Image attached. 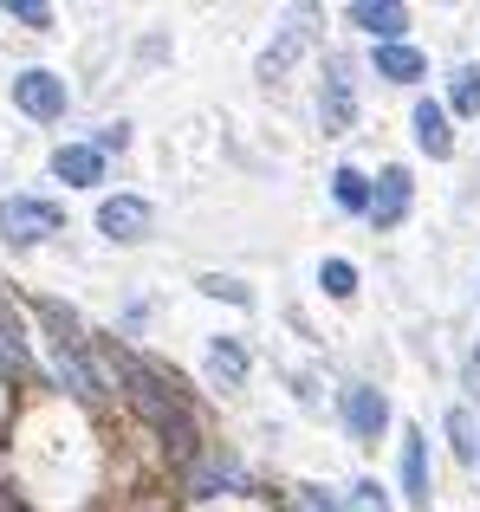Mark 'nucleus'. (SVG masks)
Wrapping results in <instances>:
<instances>
[{"label":"nucleus","instance_id":"nucleus-1","mask_svg":"<svg viewBox=\"0 0 480 512\" xmlns=\"http://www.w3.org/2000/svg\"><path fill=\"white\" fill-rule=\"evenodd\" d=\"M117 376H124L130 409H137L176 454H195V422H189V402L176 396V383H163V376H156L150 363H137V357H117Z\"/></svg>","mask_w":480,"mask_h":512},{"label":"nucleus","instance_id":"nucleus-2","mask_svg":"<svg viewBox=\"0 0 480 512\" xmlns=\"http://www.w3.org/2000/svg\"><path fill=\"white\" fill-rule=\"evenodd\" d=\"M46 325H52V370H59V383L72 389L78 402H98L104 389H98V376H91V363L78 357V325L59 312V305H46Z\"/></svg>","mask_w":480,"mask_h":512},{"label":"nucleus","instance_id":"nucleus-3","mask_svg":"<svg viewBox=\"0 0 480 512\" xmlns=\"http://www.w3.org/2000/svg\"><path fill=\"white\" fill-rule=\"evenodd\" d=\"M59 221H65V214L52 208V201H39V195L0 201V240H7V247H39V240L59 234Z\"/></svg>","mask_w":480,"mask_h":512},{"label":"nucleus","instance_id":"nucleus-4","mask_svg":"<svg viewBox=\"0 0 480 512\" xmlns=\"http://www.w3.org/2000/svg\"><path fill=\"white\" fill-rule=\"evenodd\" d=\"M318 117H325V137H344V130L357 124V85H351V59H344V52H331V59H325Z\"/></svg>","mask_w":480,"mask_h":512},{"label":"nucleus","instance_id":"nucleus-5","mask_svg":"<svg viewBox=\"0 0 480 512\" xmlns=\"http://www.w3.org/2000/svg\"><path fill=\"white\" fill-rule=\"evenodd\" d=\"M13 104H20L26 117H39V124H52V117H65V78L20 72V78H13Z\"/></svg>","mask_w":480,"mask_h":512},{"label":"nucleus","instance_id":"nucleus-6","mask_svg":"<svg viewBox=\"0 0 480 512\" xmlns=\"http://www.w3.org/2000/svg\"><path fill=\"white\" fill-rule=\"evenodd\" d=\"M344 422H351L357 441H377L383 428H390V396H383V389H370V383L344 389Z\"/></svg>","mask_w":480,"mask_h":512},{"label":"nucleus","instance_id":"nucleus-7","mask_svg":"<svg viewBox=\"0 0 480 512\" xmlns=\"http://www.w3.org/2000/svg\"><path fill=\"white\" fill-rule=\"evenodd\" d=\"M189 493H202V500H215V493H247V467L234 461V454H202L189 474Z\"/></svg>","mask_w":480,"mask_h":512},{"label":"nucleus","instance_id":"nucleus-8","mask_svg":"<svg viewBox=\"0 0 480 512\" xmlns=\"http://www.w3.org/2000/svg\"><path fill=\"white\" fill-rule=\"evenodd\" d=\"M150 221H156L150 201H137V195H111V201L98 208V227H104L111 240H143V234H150Z\"/></svg>","mask_w":480,"mask_h":512},{"label":"nucleus","instance_id":"nucleus-9","mask_svg":"<svg viewBox=\"0 0 480 512\" xmlns=\"http://www.w3.org/2000/svg\"><path fill=\"white\" fill-rule=\"evenodd\" d=\"M52 175L72 182V188H91L104 175V150L98 143H59V150H52Z\"/></svg>","mask_w":480,"mask_h":512},{"label":"nucleus","instance_id":"nucleus-10","mask_svg":"<svg viewBox=\"0 0 480 512\" xmlns=\"http://www.w3.org/2000/svg\"><path fill=\"white\" fill-rule=\"evenodd\" d=\"M409 124H416L422 156H435V163H442V156H455V130H448V111H442L435 98H422L416 111H409Z\"/></svg>","mask_w":480,"mask_h":512},{"label":"nucleus","instance_id":"nucleus-11","mask_svg":"<svg viewBox=\"0 0 480 512\" xmlns=\"http://www.w3.org/2000/svg\"><path fill=\"white\" fill-rule=\"evenodd\" d=\"M409 195H416L409 169H383V182H377V201H370V227H396V221L409 214Z\"/></svg>","mask_w":480,"mask_h":512},{"label":"nucleus","instance_id":"nucleus-12","mask_svg":"<svg viewBox=\"0 0 480 512\" xmlns=\"http://www.w3.org/2000/svg\"><path fill=\"white\" fill-rule=\"evenodd\" d=\"M351 20L364 26V33H377V39H403V26H409V13L396 7V0H351Z\"/></svg>","mask_w":480,"mask_h":512},{"label":"nucleus","instance_id":"nucleus-13","mask_svg":"<svg viewBox=\"0 0 480 512\" xmlns=\"http://www.w3.org/2000/svg\"><path fill=\"white\" fill-rule=\"evenodd\" d=\"M403 493L429 512V435H409V448H403Z\"/></svg>","mask_w":480,"mask_h":512},{"label":"nucleus","instance_id":"nucleus-14","mask_svg":"<svg viewBox=\"0 0 480 512\" xmlns=\"http://www.w3.org/2000/svg\"><path fill=\"white\" fill-rule=\"evenodd\" d=\"M208 376L228 383V389L247 383V350H240V338H215V344H208Z\"/></svg>","mask_w":480,"mask_h":512},{"label":"nucleus","instance_id":"nucleus-15","mask_svg":"<svg viewBox=\"0 0 480 512\" xmlns=\"http://www.w3.org/2000/svg\"><path fill=\"white\" fill-rule=\"evenodd\" d=\"M422 72H429V65H422V52H409V46H383V52H377V78H396V85H416Z\"/></svg>","mask_w":480,"mask_h":512},{"label":"nucleus","instance_id":"nucleus-16","mask_svg":"<svg viewBox=\"0 0 480 512\" xmlns=\"http://www.w3.org/2000/svg\"><path fill=\"white\" fill-rule=\"evenodd\" d=\"M0 370L26 376V338H20V318L7 312V299H0Z\"/></svg>","mask_w":480,"mask_h":512},{"label":"nucleus","instance_id":"nucleus-17","mask_svg":"<svg viewBox=\"0 0 480 512\" xmlns=\"http://www.w3.org/2000/svg\"><path fill=\"white\" fill-rule=\"evenodd\" d=\"M448 441H455V454L468 467H480V422H474V409H448Z\"/></svg>","mask_w":480,"mask_h":512},{"label":"nucleus","instance_id":"nucleus-18","mask_svg":"<svg viewBox=\"0 0 480 512\" xmlns=\"http://www.w3.org/2000/svg\"><path fill=\"white\" fill-rule=\"evenodd\" d=\"M299 46H305V26H286V33H279V46H266V59H260V78H279L292 59H299Z\"/></svg>","mask_w":480,"mask_h":512},{"label":"nucleus","instance_id":"nucleus-19","mask_svg":"<svg viewBox=\"0 0 480 512\" xmlns=\"http://www.w3.org/2000/svg\"><path fill=\"white\" fill-rule=\"evenodd\" d=\"M331 195H338V208H357V214H370V201H377L357 169H338V175H331Z\"/></svg>","mask_w":480,"mask_h":512},{"label":"nucleus","instance_id":"nucleus-20","mask_svg":"<svg viewBox=\"0 0 480 512\" xmlns=\"http://www.w3.org/2000/svg\"><path fill=\"white\" fill-rule=\"evenodd\" d=\"M448 104H455L461 117H480V65H461L455 85H448Z\"/></svg>","mask_w":480,"mask_h":512},{"label":"nucleus","instance_id":"nucleus-21","mask_svg":"<svg viewBox=\"0 0 480 512\" xmlns=\"http://www.w3.org/2000/svg\"><path fill=\"white\" fill-rule=\"evenodd\" d=\"M318 286H325L331 299H351V292H357V266L351 260H325V266H318Z\"/></svg>","mask_w":480,"mask_h":512},{"label":"nucleus","instance_id":"nucleus-22","mask_svg":"<svg viewBox=\"0 0 480 512\" xmlns=\"http://www.w3.org/2000/svg\"><path fill=\"white\" fill-rule=\"evenodd\" d=\"M344 512H390V493H383L377 480H357L351 500H344Z\"/></svg>","mask_w":480,"mask_h":512},{"label":"nucleus","instance_id":"nucleus-23","mask_svg":"<svg viewBox=\"0 0 480 512\" xmlns=\"http://www.w3.org/2000/svg\"><path fill=\"white\" fill-rule=\"evenodd\" d=\"M202 292H208V299H228V305H253V292L240 286V279H221V273H208Z\"/></svg>","mask_w":480,"mask_h":512},{"label":"nucleus","instance_id":"nucleus-24","mask_svg":"<svg viewBox=\"0 0 480 512\" xmlns=\"http://www.w3.org/2000/svg\"><path fill=\"white\" fill-rule=\"evenodd\" d=\"M7 13L26 26H52V7H39V0H7Z\"/></svg>","mask_w":480,"mask_h":512},{"label":"nucleus","instance_id":"nucleus-25","mask_svg":"<svg viewBox=\"0 0 480 512\" xmlns=\"http://www.w3.org/2000/svg\"><path fill=\"white\" fill-rule=\"evenodd\" d=\"M299 512H338V506H331L318 487H299Z\"/></svg>","mask_w":480,"mask_h":512},{"label":"nucleus","instance_id":"nucleus-26","mask_svg":"<svg viewBox=\"0 0 480 512\" xmlns=\"http://www.w3.org/2000/svg\"><path fill=\"white\" fill-rule=\"evenodd\" d=\"M124 143H130L124 124H104V130H98V150H124Z\"/></svg>","mask_w":480,"mask_h":512}]
</instances>
